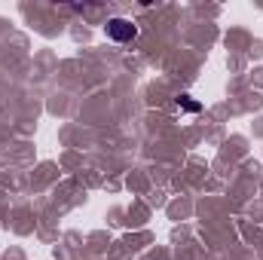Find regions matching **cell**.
I'll return each mask as SVG.
<instances>
[{"mask_svg":"<svg viewBox=\"0 0 263 260\" xmlns=\"http://www.w3.org/2000/svg\"><path fill=\"white\" fill-rule=\"evenodd\" d=\"M178 107L187 110V114H199V110H202V104H199L193 95H181V98H178Z\"/></svg>","mask_w":263,"mask_h":260,"instance_id":"obj_2","label":"cell"},{"mask_svg":"<svg viewBox=\"0 0 263 260\" xmlns=\"http://www.w3.org/2000/svg\"><path fill=\"white\" fill-rule=\"evenodd\" d=\"M104 34L114 40V43H129L138 37V25H132L129 18H107V25H104Z\"/></svg>","mask_w":263,"mask_h":260,"instance_id":"obj_1","label":"cell"}]
</instances>
